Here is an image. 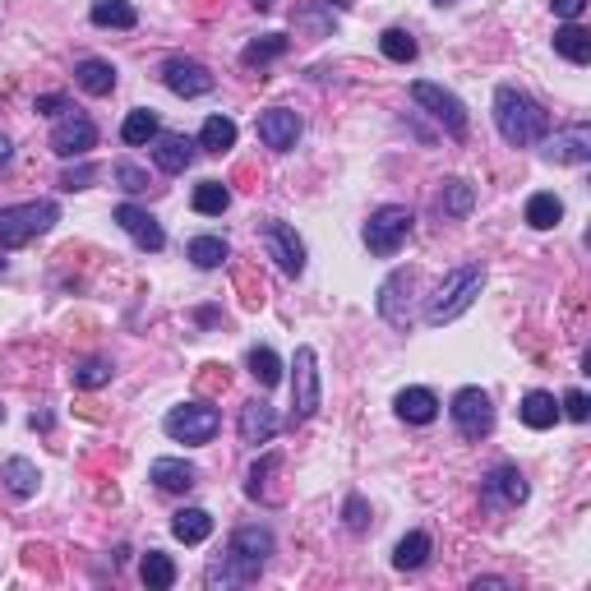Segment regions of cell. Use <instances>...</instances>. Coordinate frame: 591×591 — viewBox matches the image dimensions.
<instances>
[{"label": "cell", "instance_id": "7402d4cb", "mask_svg": "<svg viewBox=\"0 0 591 591\" xmlns=\"http://www.w3.org/2000/svg\"><path fill=\"white\" fill-rule=\"evenodd\" d=\"M518 416H522V425H527V430H550V425L559 421V402H555V393H541V388H531L527 398H522Z\"/></svg>", "mask_w": 591, "mask_h": 591}, {"label": "cell", "instance_id": "4fadbf2b", "mask_svg": "<svg viewBox=\"0 0 591 591\" xmlns=\"http://www.w3.org/2000/svg\"><path fill=\"white\" fill-rule=\"evenodd\" d=\"M88 148H97V125L88 116H61L51 130V153L56 157H84Z\"/></svg>", "mask_w": 591, "mask_h": 591}, {"label": "cell", "instance_id": "7bdbcfd3", "mask_svg": "<svg viewBox=\"0 0 591 591\" xmlns=\"http://www.w3.org/2000/svg\"><path fill=\"white\" fill-rule=\"evenodd\" d=\"M342 518H347V531H365V527H370V508H365V499L351 495L347 508H342Z\"/></svg>", "mask_w": 591, "mask_h": 591}, {"label": "cell", "instance_id": "83f0119b", "mask_svg": "<svg viewBox=\"0 0 591 591\" xmlns=\"http://www.w3.org/2000/svg\"><path fill=\"white\" fill-rule=\"evenodd\" d=\"M0 481L10 485V495L14 499H33L37 495V481H42V476H37V467L28 458H10L5 462V471H0Z\"/></svg>", "mask_w": 591, "mask_h": 591}, {"label": "cell", "instance_id": "44dd1931", "mask_svg": "<svg viewBox=\"0 0 591 591\" xmlns=\"http://www.w3.org/2000/svg\"><path fill=\"white\" fill-rule=\"evenodd\" d=\"M393 407H398V416L407 425H430L439 416V398L430 393V388H402Z\"/></svg>", "mask_w": 591, "mask_h": 591}, {"label": "cell", "instance_id": "7a4b0ae2", "mask_svg": "<svg viewBox=\"0 0 591 591\" xmlns=\"http://www.w3.org/2000/svg\"><path fill=\"white\" fill-rule=\"evenodd\" d=\"M268 555H273V531L268 527H241L231 531V545L227 555H222V564H213V573H208V582L213 587H241V582H254L259 573H264Z\"/></svg>", "mask_w": 591, "mask_h": 591}, {"label": "cell", "instance_id": "b9f144b4", "mask_svg": "<svg viewBox=\"0 0 591 591\" xmlns=\"http://www.w3.org/2000/svg\"><path fill=\"white\" fill-rule=\"evenodd\" d=\"M278 467H282V458H278V453H268L264 462H254V471H250V495H254V499L264 495L268 476H273V471H278Z\"/></svg>", "mask_w": 591, "mask_h": 591}, {"label": "cell", "instance_id": "ee69618b", "mask_svg": "<svg viewBox=\"0 0 591 591\" xmlns=\"http://www.w3.org/2000/svg\"><path fill=\"white\" fill-rule=\"evenodd\" d=\"M564 416H568V421H587V416H591L587 393H582V388H573V393L564 398Z\"/></svg>", "mask_w": 591, "mask_h": 591}, {"label": "cell", "instance_id": "681fc988", "mask_svg": "<svg viewBox=\"0 0 591 591\" xmlns=\"http://www.w3.org/2000/svg\"><path fill=\"white\" fill-rule=\"evenodd\" d=\"M10 153H14V148H10V139H5V134H0V167H5V162H10Z\"/></svg>", "mask_w": 591, "mask_h": 591}, {"label": "cell", "instance_id": "277c9868", "mask_svg": "<svg viewBox=\"0 0 591 591\" xmlns=\"http://www.w3.org/2000/svg\"><path fill=\"white\" fill-rule=\"evenodd\" d=\"M56 222H61V204L56 199H33V204L0 208V250H19L33 236L51 231Z\"/></svg>", "mask_w": 591, "mask_h": 591}, {"label": "cell", "instance_id": "1f68e13d", "mask_svg": "<svg viewBox=\"0 0 591 591\" xmlns=\"http://www.w3.org/2000/svg\"><path fill=\"white\" fill-rule=\"evenodd\" d=\"M199 148H204V153H227V148H236V121H231V116H208L204 130H199Z\"/></svg>", "mask_w": 591, "mask_h": 591}, {"label": "cell", "instance_id": "52a82bcc", "mask_svg": "<svg viewBox=\"0 0 591 591\" xmlns=\"http://www.w3.org/2000/svg\"><path fill=\"white\" fill-rule=\"evenodd\" d=\"M291 421H310L319 402H324V388H319V356L314 347H296V361H291Z\"/></svg>", "mask_w": 591, "mask_h": 591}, {"label": "cell", "instance_id": "db71d44e", "mask_svg": "<svg viewBox=\"0 0 591 591\" xmlns=\"http://www.w3.org/2000/svg\"><path fill=\"white\" fill-rule=\"evenodd\" d=\"M0 421H5V407H0Z\"/></svg>", "mask_w": 591, "mask_h": 591}, {"label": "cell", "instance_id": "9c48e42d", "mask_svg": "<svg viewBox=\"0 0 591 591\" xmlns=\"http://www.w3.org/2000/svg\"><path fill=\"white\" fill-rule=\"evenodd\" d=\"M448 416H453V425H458L462 439H485L490 430H495V402H490L485 388H458Z\"/></svg>", "mask_w": 591, "mask_h": 591}, {"label": "cell", "instance_id": "3957f363", "mask_svg": "<svg viewBox=\"0 0 591 591\" xmlns=\"http://www.w3.org/2000/svg\"><path fill=\"white\" fill-rule=\"evenodd\" d=\"M485 287V268L481 264H462L453 268L444 282H439V291L430 296V305H425V324L439 328V324H453L458 314H467L471 305H476V296H481Z\"/></svg>", "mask_w": 591, "mask_h": 591}, {"label": "cell", "instance_id": "5bb4252c", "mask_svg": "<svg viewBox=\"0 0 591 591\" xmlns=\"http://www.w3.org/2000/svg\"><path fill=\"white\" fill-rule=\"evenodd\" d=\"M162 84H167L176 97H204V93H213V74H208L199 61L176 56V61L162 65Z\"/></svg>", "mask_w": 591, "mask_h": 591}, {"label": "cell", "instance_id": "d6986e66", "mask_svg": "<svg viewBox=\"0 0 591 591\" xmlns=\"http://www.w3.org/2000/svg\"><path fill=\"white\" fill-rule=\"evenodd\" d=\"M194 148L199 144L185 139V134H157L153 139V162L167 171V176H181V171L194 162Z\"/></svg>", "mask_w": 591, "mask_h": 591}, {"label": "cell", "instance_id": "4dcf8cb0", "mask_svg": "<svg viewBox=\"0 0 591 591\" xmlns=\"http://www.w3.org/2000/svg\"><path fill=\"white\" fill-rule=\"evenodd\" d=\"M139 578H144L148 591H167V587H176V564L162 550H148L144 564H139Z\"/></svg>", "mask_w": 591, "mask_h": 591}, {"label": "cell", "instance_id": "e575fe53", "mask_svg": "<svg viewBox=\"0 0 591 591\" xmlns=\"http://www.w3.org/2000/svg\"><path fill=\"white\" fill-rule=\"evenodd\" d=\"M245 365H250V374H254V384L259 388H273L282 379V361H278V351L273 347H254L250 356H245Z\"/></svg>", "mask_w": 591, "mask_h": 591}, {"label": "cell", "instance_id": "8992f818", "mask_svg": "<svg viewBox=\"0 0 591 591\" xmlns=\"http://www.w3.org/2000/svg\"><path fill=\"white\" fill-rule=\"evenodd\" d=\"M411 102L430 111V116H435V121L444 125V130L453 134V139H467L471 116H467V102H462V97L453 93V88L430 84V79H416V84H411Z\"/></svg>", "mask_w": 591, "mask_h": 591}, {"label": "cell", "instance_id": "e0dca14e", "mask_svg": "<svg viewBox=\"0 0 591 591\" xmlns=\"http://www.w3.org/2000/svg\"><path fill=\"white\" fill-rule=\"evenodd\" d=\"M527 476H522L518 467H513V462H499L495 471H490V476H485V499H490V504H527Z\"/></svg>", "mask_w": 591, "mask_h": 591}, {"label": "cell", "instance_id": "2e32d148", "mask_svg": "<svg viewBox=\"0 0 591 591\" xmlns=\"http://www.w3.org/2000/svg\"><path fill=\"white\" fill-rule=\"evenodd\" d=\"M545 157L550 162H564V167H578L591 157V130L587 125H568V130H555L545 139Z\"/></svg>", "mask_w": 591, "mask_h": 591}, {"label": "cell", "instance_id": "c3c4849f", "mask_svg": "<svg viewBox=\"0 0 591 591\" xmlns=\"http://www.w3.org/2000/svg\"><path fill=\"white\" fill-rule=\"evenodd\" d=\"M471 587H508V578H476Z\"/></svg>", "mask_w": 591, "mask_h": 591}, {"label": "cell", "instance_id": "9a60e30c", "mask_svg": "<svg viewBox=\"0 0 591 591\" xmlns=\"http://www.w3.org/2000/svg\"><path fill=\"white\" fill-rule=\"evenodd\" d=\"M305 121L296 116V111L287 107H273L259 116V139H264V148H273V153H287V148H296V139H301Z\"/></svg>", "mask_w": 591, "mask_h": 591}, {"label": "cell", "instance_id": "f6af8a7d", "mask_svg": "<svg viewBox=\"0 0 591 591\" xmlns=\"http://www.w3.org/2000/svg\"><path fill=\"white\" fill-rule=\"evenodd\" d=\"M37 111H42V116H61V111H70V97L65 93H42L37 97Z\"/></svg>", "mask_w": 591, "mask_h": 591}, {"label": "cell", "instance_id": "7dc6e473", "mask_svg": "<svg viewBox=\"0 0 591 591\" xmlns=\"http://www.w3.org/2000/svg\"><path fill=\"white\" fill-rule=\"evenodd\" d=\"M33 430H51V416H47V411H33Z\"/></svg>", "mask_w": 591, "mask_h": 591}, {"label": "cell", "instance_id": "f5cc1de1", "mask_svg": "<svg viewBox=\"0 0 591 591\" xmlns=\"http://www.w3.org/2000/svg\"><path fill=\"white\" fill-rule=\"evenodd\" d=\"M435 5H453V0H435Z\"/></svg>", "mask_w": 591, "mask_h": 591}, {"label": "cell", "instance_id": "ba28073f", "mask_svg": "<svg viewBox=\"0 0 591 591\" xmlns=\"http://www.w3.org/2000/svg\"><path fill=\"white\" fill-rule=\"evenodd\" d=\"M218 407H208V402H185V407H171L162 430H167L176 444H208V439L218 435Z\"/></svg>", "mask_w": 591, "mask_h": 591}, {"label": "cell", "instance_id": "d6a6232c", "mask_svg": "<svg viewBox=\"0 0 591 591\" xmlns=\"http://www.w3.org/2000/svg\"><path fill=\"white\" fill-rule=\"evenodd\" d=\"M559 218H564V204H559L555 194H531L527 199V227L550 231V227H559Z\"/></svg>", "mask_w": 591, "mask_h": 591}, {"label": "cell", "instance_id": "ab89813d", "mask_svg": "<svg viewBox=\"0 0 591 591\" xmlns=\"http://www.w3.org/2000/svg\"><path fill=\"white\" fill-rule=\"evenodd\" d=\"M116 181H121V190L144 194V190H148V171H144V167H134V162H116Z\"/></svg>", "mask_w": 591, "mask_h": 591}, {"label": "cell", "instance_id": "bcb514c9", "mask_svg": "<svg viewBox=\"0 0 591 591\" xmlns=\"http://www.w3.org/2000/svg\"><path fill=\"white\" fill-rule=\"evenodd\" d=\"M550 5H555V14L564 19V24H573V19L587 10V0H550Z\"/></svg>", "mask_w": 591, "mask_h": 591}, {"label": "cell", "instance_id": "cb8c5ba5", "mask_svg": "<svg viewBox=\"0 0 591 591\" xmlns=\"http://www.w3.org/2000/svg\"><path fill=\"white\" fill-rule=\"evenodd\" d=\"M171 536L185 545H199L213 536V513H204V508H181L176 518H171Z\"/></svg>", "mask_w": 591, "mask_h": 591}, {"label": "cell", "instance_id": "f907efd6", "mask_svg": "<svg viewBox=\"0 0 591 591\" xmlns=\"http://www.w3.org/2000/svg\"><path fill=\"white\" fill-rule=\"evenodd\" d=\"M254 10H273V0H250Z\"/></svg>", "mask_w": 591, "mask_h": 591}, {"label": "cell", "instance_id": "f1b7e54d", "mask_svg": "<svg viewBox=\"0 0 591 591\" xmlns=\"http://www.w3.org/2000/svg\"><path fill=\"white\" fill-rule=\"evenodd\" d=\"M97 28H134L139 24V14H134L130 0H93V10H88Z\"/></svg>", "mask_w": 591, "mask_h": 591}, {"label": "cell", "instance_id": "484cf974", "mask_svg": "<svg viewBox=\"0 0 591 591\" xmlns=\"http://www.w3.org/2000/svg\"><path fill=\"white\" fill-rule=\"evenodd\" d=\"M157 134H162V125H157V111H148V107H134L130 116H125V125H121V139L130 148L153 144Z\"/></svg>", "mask_w": 591, "mask_h": 591}, {"label": "cell", "instance_id": "ac0fdd59", "mask_svg": "<svg viewBox=\"0 0 591 591\" xmlns=\"http://www.w3.org/2000/svg\"><path fill=\"white\" fill-rule=\"evenodd\" d=\"M282 430V421H278V411L268 407L264 398H254V402H245L241 407V444H268V439Z\"/></svg>", "mask_w": 591, "mask_h": 591}, {"label": "cell", "instance_id": "8d00e7d4", "mask_svg": "<svg viewBox=\"0 0 591 591\" xmlns=\"http://www.w3.org/2000/svg\"><path fill=\"white\" fill-rule=\"evenodd\" d=\"M227 204H231V190L222 181H204L199 190H194V213H204V218L227 213Z\"/></svg>", "mask_w": 591, "mask_h": 591}, {"label": "cell", "instance_id": "60d3db41", "mask_svg": "<svg viewBox=\"0 0 591 591\" xmlns=\"http://www.w3.org/2000/svg\"><path fill=\"white\" fill-rule=\"evenodd\" d=\"M93 176H97V171L88 167V162H79V167H65V171H61V190H65V194L88 190V185H93Z\"/></svg>", "mask_w": 591, "mask_h": 591}, {"label": "cell", "instance_id": "4316f807", "mask_svg": "<svg viewBox=\"0 0 591 591\" xmlns=\"http://www.w3.org/2000/svg\"><path fill=\"white\" fill-rule=\"evenodd\" d=\"M471 204H476V190H471V181H462V176L444 181V190H439V213H444V218H467Z\"/></svg>", "mask_w": 591, "mask_h": 591}, {"label": "cell", "instance_id": "5b68a950", "mask_svg": "<svg viewBox=\"0 0 591 591\" xmlns=\"http://www.w3.org/2000/svg\"><path fill=\"white\" fill-rule=\"evenodd\" d=\"M411 227H416V218H411V208L402 204H384L374 208L370 222H365V250L379 254V259H393V254L407 245Z\"/></svg>", "mask_w": 591, "mask_h": 591}, {"label": "cell", "instance_id": "ffe728a7", "mask_svg": "<svg viewBox=\"0 0 591 591\" xmlns=\"http://www.w3.org/2000/svg\"><path fill=\"white\" fill-rule=\"evenodd\" d=\"M194 476H199V471L185 458H157L153 467H148V481H153L157 490H167V495H185L194 485Z\"/></svg>", "mask_w": 591, "mask_h": 591}, {"label": "cell", "instance_id": "603a6c76", "mask_svg": "<svg viewBox=\"0 0 591 591\" xmlns=\"http://www.w3.org/2000/svg\"><path fill=\"white\" fill-rule=\"evenodd\" d=\"M74 84L84 88V93H93V97H107L111 88H116V70H111V61L88 56V61L74 65Z\"/></svg>", "mask_w": 591, "mask_h": 591}, {"label": "cell", "instance_id": "30bf717a", "mask_svg": "<svg viewBox=\"0 0 591 591\" xmlns=\"http://www.w3.org/2000/svg\"><path fill=\"white\" fill-rule=\"evenodd\" d=\"M259 241H264L268 259H273L287 278H301V273H305V241L296 236V227H287V222H278V218H268V222H259Z\"/></svg>", "mask_w": 591, "mask_h": 591}, {"label": "cell", "instance_id": "836d02e7", "mask_svg": "<svg viewBox=\"0 0 591 591\" xmlns=\"http://www.w3.org/2000/svg\"><path fill=\"white\" fill-rule=\"evenodd\" d=\"M185 254H190L194 268H222L231 250H227V241H222V236H194Z\"/></svg>", "mask_w": 591, "mask_h": 591}, {"label": "cell", "instance_id": "816d5d0a", "mask_svg": "<svg viewBox=\"0 0 591 591\" xmlns=\"http://www.w3.org/2000/svg\"><path fill=\"white\" fill-rule=\"evenodd\" d=\"M328 5H347V0H328Z\"/></svg>", "mask_w": 591, "mask_h": 591}, {"label": "cell", "instance_id": "74e56055", "mask_svg": "<svg viewBox=\"0 0 591 591\" xmlns=\"http://www.w3.org/2000/svg\"><path fill=\"white\" fill-rule=\"evenodd\" d=\"M282 51H287V37H282V33L254 37L250 47H245V51H241V65H250V70H254V65H268V61H278Z\"/></svg>", "mask_w": 591, "mask_h": 591}, {"label": "cell", "instance_id": "d590c367", "mask_svg": "<svg viewBox=\"0 0 591 591\" xmlns=\"http://www.w3.org/2000/svg\"><path fill=\"white\" fill-rule=\"evenodd\" d=\"M379 51H384L388 61H398V65H407V61H416V37L407 33V28H384L379 33Z\"/></svg>", "mask_w": 591, "mask_h": 591}, {"label": "cell", "instance_id": "8fae6325", "mask_svg": "<svg viewBox=\"0 0 591 591\" xmlns=\"http://www.w3.org/2000/svg\"><path fill=\"white\" fill-rule=\"evenodd\" d=\"M411 291H416V268H398L393 278L379 287V314H384V324L402 328L407 333L411 324H416V310H411Z\"/></svg>", "mask_w": 591, "mask_h": 591}, {"label": "cell", "instance_id": "d4e9b609", "mask_svg": "<svg viewBox=\"0 0 591 591\" xmlns=\"http://www.w3.org/2000/svg\"><path fill=\"white\" fill-rule=\"evenodd\" d=\"M430 550H435V545H430V536H425V531H407V536L398 541V550H393V568H402V573H416V568L430 564Z\"/></svg>", "mask_w": 591, "mask_h": 591}, {"label": "cell", "instance_id": "f546056e", "mask_svg": "<svg viewBox=\"0 0 591 591\" xmlns=\"http://www.w3.org/2000/svg\"><path fill=\"white\" fill-rule=\"evenodd\" d=\"M555 51L564 56V61H573V65H587L591 61V33H587V28H578V24H564L555 33Z\"/></svg>", "mask_w": 591, "mask_h": 591}, {"label": "cell", "instance_id": "7c38bea8", "mask_svg": "<svg viewBox=\"0 0 591 591\" xmlns=\"http://www.w3.org/2000/svg\"><path fill=\"white\" fill-rule=\"evenodd\" d=\"M111 222L130 236L139 250H148V254H157L162 245H167V236H162V227H157V218L148 213V208H139V204H116V213H111Z\"/></svg>", "mask_w": 591, "mask_h": 591}, {"label": "cell", "instance_id": "6da1fadb", "mask_svg": "<svg viewBox=\"0 0 591 591\" xmlns=\"http://www.w3.org/2000/svg\"><path fill=\"white\" fill-rule=\"evenodd\" d=\"M495 130L508 148H531L550 134V111L536 97L522 93V88L504 84L495 93Z\"/></svg>", "mask_w": 591, "mask_h": 591}, {"label": "cell", "instance_id": "f35d334b", "mask_svg": "<svg viewBox=\"0 0 591 591\" xmlns=\"http://www.w3.org/2000/svg\"><path fill=\"white\" fill-rule=\"evenodd\" d=\"M111 361H84V365H74V388H102L111 384Z\"/></svg>", "mask_w": 591, "mask_h": 591}]
</instances>
